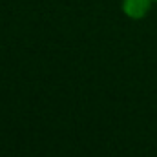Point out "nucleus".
Here are the masks:
<instances>
[{"label":"nucleus","mask_w":157,"mask_h":157,"mask_svg":"<svg viewBox=\"0 0 157 157\" xmlns=\"http://www.w3.org/2000/svg\"><path fill=\"white\" fill-rule=\"evenodd\" d=\"M154 0H122V11L130 18H144L152 7Z\"/></svg>","instance_id":"f257e3e1"},{"label":"nucleus","mask_w":157,"mask_h":157,"mask_svg":"<svg viewBox=\"0 0 157 157\" xmlns=\"http://www.w3.org/2000/svg\"><path fill=\"white\" fill-rule=\"evenodd\" d=\"M154 2H157V0H154Z\"/></svg>","instance_id":"f03ea898"}]
</instances>
